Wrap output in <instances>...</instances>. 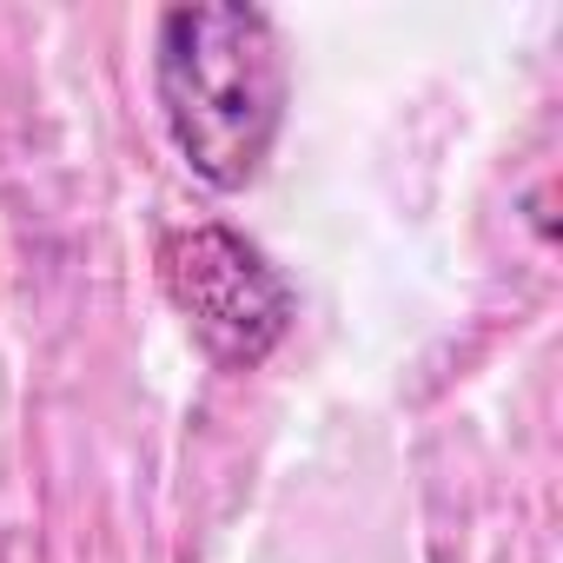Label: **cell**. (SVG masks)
<instances>
[{
  "label": "cell",
  "instance_id": "obj_2",
  "mask_svg": "<svg viewBox=\"0 0 563 563\" xmlns=\"http://www.w3.org/2000/svg\"><path fill=\"white\" fill-rule=\"evenodd\" d=\"M159 286L192 339L225 365L252 372L292 332V286L232 225H179L159 239Z\"/></svg>",
  "mask_w": 563,
  "mask_h": 563
},
{
  "label": "cell",
  "instance_id": "obj_1",
  "mask_svg": "<svg viewBox=\"0 0 563 563\" xmlns=\"http://www.w3.org/2000/svg\"><path fill=\"white\" fill-rule=\"evenodd\" d=\"M153 93L192 179L245 192L286 126V54L272 14L245 0L166 8L153 34Z\"/></svg>",
  "mask_w": 563,
  "mask_h": 563
}]
</instances>
